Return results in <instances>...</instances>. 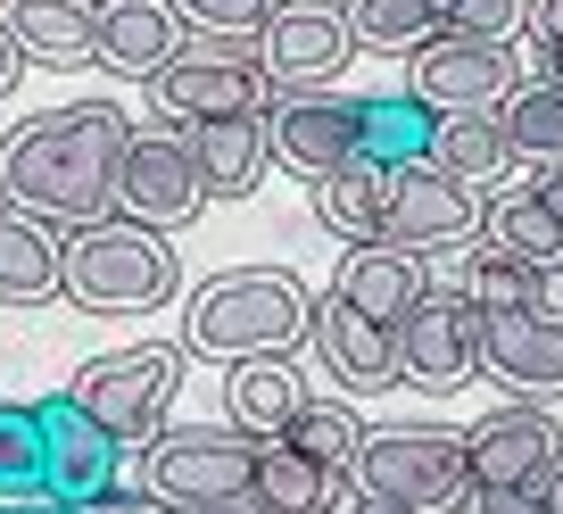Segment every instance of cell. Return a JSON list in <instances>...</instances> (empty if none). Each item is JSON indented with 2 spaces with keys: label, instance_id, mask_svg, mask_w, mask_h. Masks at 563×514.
<instances>
[{
  "label": "cell",
  "instance_id": "cell-5",
  "mask_svg": "<svg viewBox=\"0 0 563 514\" xmlns=\"http://www.w3.org/2000/svg\"><path fill=\"white\" fill-rule=\"evenodd\" d=\"M249 481H257V440H249L241 424L158 431L150 457H141V497H150V506H183V514L232 506V497H249Z\"/></svg>",
  "mask_w": 563,
  "mask_h": 514
},
{
  "label": "cell",
  "instance_id": "cell-9",
  "mask_svg": "<svg viewBox=\"0 0 563 514\" xmlns=\"http://www.w3.org/2000/svg\"><path fill=\"white\" fill-rule=\"evenodd\" d=\"M398 382L415 391H464L481 382V307L456 283H431L415 307L398 316Z\"/></svg>",
  "mask_w": 563,
  "mask_h": 514
},
{
  "label": "cell",
  "instance_id": "cell-29",
  "mask_svg": "<svg viewBox=\"0 0 563 514\" xmlns=\"http://www.w3.org/2000/svg\"><path fill=\"white\" fill-rule=\"evenodd\" d=\"M389 175H398V166L349 158L340 175L307 183V192H316V216H323V225H332L349 249H356V241H373V232H382V199H389Z\"/></svg>",
  "mask_w": 563,
  "mask_h": 514
},
{
  "label": "cell",
  "instance_id": "cell-37",
  "mask_svg": "<svg viewBox=\"0 0 563 514\" xmlns=\"http://www.w3.org/2000/svg\"><path fill=\"white\" fill-rule=\"evenodd\" d=\"M522 34L539 42V51H555L563 42V0H522Z\"/></svg>",
  "mask_w": 563,
  "mask_h": 514
},
{
  "label": "cell",
  "instance_id": "cell-30",
  "mask_svg": "<svg viewBox=\"0 0 563 514\" xmlns=\"http://www.w3.org/2000/svg\"><path fill=\"white\" fill-rule=\"evenodd\" d=\"M497 124H506L514 158L555 166V158H563V84H547V75H522V84L497 100Z\"/></svg>",
  "mask_w": 563,
  "mask_h": 514
},
{
  "label": "cell",
  "instance_id": "cell-24",
  "mask_svg": "<svg viewBox=\"0 0 563 514\" xmlns=\"http://www.w3.org/2000/svg\"><path fill=\"white\" fill-rule=\"evenodd\" d=\"M0 25L42 67H91V0H9Z\"/></svg>",
  "mask_w": 563,
  "mask_h": 514
},
{
  "label": "cell",
  "instance_id": "cell-44",
  "mask_svg": "<svg viewBox=\"0 0 563 514\" xmlns=\"http://www.w3.org/2000/svg\"><path fill=\"white\" fill-rule=\"evenodd\" d=\"M422 9H431V25H448V18L464 9V0H422Z\"/></svg>",
  "mask_w": 563,
  "mask_h": 514
},
{
  "label": "cell",
  "instance_id": "cell-10",
  "mask_svg": "<svg viewBox=\"0 0 563 514\" xmlns=\"http://www.w3.org/2000/svg\"><path fill=\"white\" fill-rule=\"evenodd\" d=\"M208 208V183H199V158H191V133L183 124H150L133 142H124V166H117V216L150 232H175Z\"/></svg>",
  "mask_w": 563,
  "mask_h": 514
},
{
  "label": "cell",
  "instance_id": "cell-21",
  "mask_svg": "<svg viewBox=\"0 0 563 514\" xmlns=\"http://www.w3.org/2000/svg\"><path fill=\"white\" fill-rule=\"evenodd\" d=\"M307 407V382L290 357H241L224 382V415L249 431V440H274V431H290V415Z\"/></svg>",
  "mask_w": 563,
  "mask_h": 514
},
{
  "label": "cell",
  "instance_id": "cell-2",
  "mask_svg": "<svg viewBox=\"0 0 563 514\" xmlns=\"http://www.w3.org/2000/svg\"><path fill=\"white\" fill-rule=\"evenodd\" d=\"M307 324H316V299L290 266H232L216 283L191 291L183 307V349L216 357V365H241V357H282L299 349Z\"/></svg>",
  "mask_w": 563,
  "mask_h": 514
},
{
  "label": "cell",
  "instance_id": "cell-26",
  "mask_svg": "<svg viewBox=\"0 0 563 514\" xmlns=\"http://www.w3.org/2000/svg\"><path fill=\"white\" fill-rule=\"evenodd\" d=\"M473 241H489V249H506V258H530V266L563 274V225L547 216L539 192H497V199H481V232H473Z\"/></svg>",
  "mask_w": 563,
  "mask_h": 514
},
{
  "label": "cell",
  "instance_id": "cell-27",
  "mask_svg": "<svg viewBox=\"0 0 563 514\" xmlns=\"http://www.w3.org/2000/svg\"><path fill=\"white\" fill-rule=\"evenodd\" d=\"M431 166L456 183H473V192H489V183L514 175V142H506V124L489 117H440V133H431Z\"/></svg>",
  "mask_w": 563,
  "mask_h": 514
},
{
  "label": "cell",
  "instance_id": "cell-40",
  "mask_svg": "<svg viewBox=\"0 0 563 514\" xmlns=\"http://www.w3.org/2000/svg\"><path fill=\"white\" fill-rule=\"evenodd\" d=\"M530 192H539V199H547V216H555V225H563V158H555V166H547V175H539V183H530Z\"/></svg>",
  "mask_w": 563,
  "mask_h": 514
},
{
  "label": "cell",
  "instance_id": "cell-33",
  "mask_svg": "<svg viewBox=\"0 0 563 514\" xmlns=\"http://www.w3.org/2000/svg\"><path fill=\"white\" fill-rule=\"evenodd\" d=\"M340 18H349V42H356V51H422V42L440 34L422 0H349Z\"/></svg>",
  "mask_w": 563,
  "mask_h": 514
},
{
  "label": "cell",
  "instance_id": "cell-15",
  "mask_svg": "<svg viewBox=\"0 0 563 514\" xmlns=\"http://www.w3.org/2000/svg\"><path fill=\"white\" fill-rule=\"evenodd\" d=\"M265 142H274V166H290L299 183H323L356 158V100L349 91H282L265 108Z\"/></svg>",
  "mask_w": 563,
  "mask_h": 514
},
{
  "label": "cell",
  "instance_id": "cell-42",
  "mask_svg": "<svg viewBox=\"0 0 563 514\" xmlns=\"http://www.w3.org/2000/svg\"><path fill=\"white\" fill-rule=\"evenodd\" d=\"M158 514H183V506H158ZM208 514H274V506H257V490H249V497H232V506H208Z\"/></svg>",
  "mask_w": 563,
  "mask_h": 514
},
{
  "label": "cell",
  "instance_id": "cell-18",
  "mask_svg": "<svg viewBox=\"0 0 563 514\" xmlns=\"http://www.w3.org/2000/svg\"><path fill=\"white\" fill-rule=\"evenodd\" d=\"M316 349H323V365L349 382V391H389L398 382V332L389 324H373L365 307H349L340 291H323L316 299Z\"/></svg>",
  "mask_w": 563,
  "mask_h": 514
},
{
  "label": "cell",
  "instance_id": "cell-16",
  "mask_svg": "<svg viewBox=\"0 0 563 514\" xmlns=\"http://www.w3.org/2000/svg\"><path fill=\"white\" fill-rule=\"evenodd\" d=\"M555 448H563L555 415H547L539 398H506L497 415H481V424L464 431V473H473V490H530Z\"/></svg>",
  "mask_w": 563,
  "mask_h": 514
},
{
  "label": "cell",
  "instance_id": "cell-38",
  "mask_svg": "<svg viewBox=\"0 0 563 514\" xmlns=\"http://www.w3.org/2000/svg\"><path fill=\"white\" fill-rule=\"evenodd\" d=\"M530 490H539V497H547V506H555V514H563V448H555V457H547V464H539V481H530Z\"/></svg>",
  "mask_w": 563,
  "mask_h": 514
},
{
  "label": "cell",
  "instance_id": "cell-14",
  "mask_svg": "<svg viewBox=\"0 0 563 514\" xmlns=\"http://www.w3.org/2000/svg\"><path fill=\"white\" fill-rule=\"evenodd\" d=\"M481 373L506 398H555L563 391V307H506L481 316Z\"/></svg>",
  "mask_w": 563,
  "mask_h": 514
},
{
  "label": "cell",
  "instance_id": "cell-3",
  "mask_svg": "<svg viewBox=\"0 0 563 514\" xmlns=\"http://www.w3.org/2000/svg\"><path fill=\"white\" fill-rule=\"evenodd\" d=\"M183 291V266L166 232L133 225V216H91L58 241V299H75L84 316H150Z\"/></svg>",
  "mask_w": 563,
  "mask_h": 514
},
{
  "label": "cell",
  "instance_id": "cell-39",
  "mask_svg": "<svg viewBox=\"0 0 563 514\" xmlns=\"http://www.w3.org/2000/svg\"><path fill=\"white\" fill-rule=\"evenodd\" d=\"M0 514H84V506H67V497H0Z\"/></svg>",
  "mask_w": 563,
  "mask_h": 514
},
{
  "label": "cell",
  "instance_id": "cell-35",
  "mask_svg": "<svg viewBox=\"0 0 563 514\" xmlns=\"http://www.w3.org/2000/svg\"><path fill=\"white\" fill-rule=\"evenodd\" d=\"M440 34H489V42H514V34H522V0H464L456 18L440 25Z\"/></svg>",
  "mask_w": 563,
  "mask_h": 514
},
{
  "label": "cell",
  "instance_id": "cell-4",
  "mask_svg": "<svg viewBox=\"0 0 563 514\" xmlns=\"http://www.w3.org/2000/svg\"><path fill=\"white\" fill-rule=\"evenodd\" d=\"M349 490L365 497V506H398V514H464V497H473V473H464V431H440V424L365 431Z\"/></svg>",
  "mask_w": 563,
  "mask_h": 514
},
{
  "label": "cell",
  "instance_id": "cell-25",
  "mask_svg": "<svg viewBox=\"0 0 563 514\" xmlns=\"http://www.w3.org/2000/svg\"><path fill=\"white\" fill-rule=\"evenodd\" d=\"M58 291V232L25 208H0V307H34Z\"/></svg>",
  "mask_w": 563,
  "mask_h": 514
},
{
  "label": "cell",
  "instance_id": "cell-41",
  "mask_svg": "<svg viewBox=\"0 0 563 514\" xmlns=\"http://www.w3.org/2000/svg\"><path fill=\"white\" fill-rule=\"evenodd\" d=\"M18 75H25V51H18V42H9V25H0V91L18 84Z\"/></svg>",
  "mask_w": 563,
  "mask_h": 514
},
{
  "label": "cell",
  "instance_id": "cell-43",
  "mask_svg": "<svg viewBox=\"0 0 563 514\" xmlns=\"http://www.w3.org/2000/svg\"><path fill=\"white\" fill-rule=\"evenodd\" d=\"M539 75H547V84H563V42H555V51H539Z\"/></svg>",
  "mask_w": 563,
  "mask_h": 514
},
{
  "label": "cell",
  "instance_id": "cell-8",
  "mask_svg": "<svg viewBox=\"0 0 563 514\" xmlns=\"http://www.w3.org/2000/svg\"><path fill=\"white\" fill-rule=\"evenodd\" d=\"M406 58H415L406 91H415L431 117H489V108L522 84L514 42H489V34H431L422 51H406Z\"/></svg>",
  "mask_w": 563,
  "mask_h": 514
},
{
  "label": "cell",
  "instance_id": "cell-45",
  "mask_svg": "<svg viewBox=\"0 0 563 514\" xmlns=\"http://www.w3.org/2000/svg\"><path fill=\"white\" fill-rule=\"evenodd\" d=\"M356 514H398V506H365V497H356Z\"/></svg>",
  "mask_w": 563,
  "mask_h": 514
},
{
  "label": "cell",
  "instance_id": "cell-13",
  "mask_svg": "<svg viewBox=\"0 0 563 514\" xmlns=\"http://www.w3.org/2000/svg\"><path fill=\"white\" fill-rule=\"evenodd\" d=\"M42 464H51V497L67 506H124V481H117V431H100L67 391L42 398Z\"/></svg>",
  "mask_w": 563,
  "mask_h": 514
},
{
  "label": "cell",
  "instance_id": "cell-11",
  "mask_svg": "<svg viewBox=\"0 0 563 514\" xmlns=\"http://www.w3.org/2000/svg\"><path fill=\"white\" fill-rule=\"evenodd\" d=\"M481 232V192L456 175H440V166H398L389 175V199H382V232L373 241L406 249V258H440V249H464Z\"/></svg>",
  "mask_w": 563,
  "mask_h": 514
},
{
  "label": "cell",
  "instance_id": "cell-31",
  "mask_svg": "<svg viewBox=\"0 0 563 514\" xmlns=\"http://www.w3.org/2000/svg\"><path fill=\"white\" fill-rule=\"evenodd\" d=\"M290 440H299L332 481H349V473H356V448H365V424H356L340 398H307V407L290 415Z\"/></svg>",
  "mask_w": 563,
  "mask_h": 514
},
{
  "label": "cell",
  "instance_id": "cell-36",
  "mask_svg": "<svg viewBox=\"0 0 563 514\" xmlns=\"http://www.w3.org/2000/svg\"><path fill=\"white\" fill-rule=\"evenodd\" d=\"M464 514H555V506H547L539 490H473Z\"/></svg>",
  "mask_w": 563,
  "mask_h": 514
},
{
  "label": "cell",
  "instance_id": "cell-6",
  "mask_svg": "<svg viewBox=\"0 0 563 514\" xmlns=\"http://www.w3.org/2000/svg\"><path fill=\"white\" fill-rule=\"evenodd\" d=\"M183 340H141V349H117V357H91L84 373L67 382V398L91 415L100 431H117V448H150L166 424V407H175L183 391Z\"/></svg>",
  "mask_w": 563,
  "mask_h": 514
},
{
  "label": "cell",
  "instance_id": "cell-1",
  "mask_svg": "<svg viewBox=\"0 0 563 514\" xmlns=\"http://www.w3.org/2000/svg\"><path fill=\"white\" fill-rule=\"evenodd\" d=\"M124 124L117 100H75L51 117L18 124L0 142V183H9V208L42 216V225H91V216L117 208V166H124Z\"/></svg>",
  "mask_w": 563,
  "mask_h": 514
},
{
  "label": "cell",
  "instance_id": "cell-23",
  "mask_svg": "<svg viewBox=\"0 0 563 514\" xmlns=\"http://www.w3.org/2000/svg\"><path fill=\"white\" fill-rule=\"evenodd\" d=\"M431 133H440V117H431L415 91H373V100H356V158H373V166H422L431 158Z\"/></svg>",
  "mask_w": 563,
  "mask_h": 514
},
{
  "label": "cell",
  "instance_id": "cell-17",
  "mask_svg": "<svg viewBox=\"0 0 563 514\" xmlns=\"http://www.w3.org/2000/svg\"><path fill=\"white\" fill-rule=\"evenodd\" d=\"M175 51H183V9L175 0H91V67L150 84Z\"/></svg>",
  "mask_w": 563,
  "mask_h": 514
},
{
  "label": "cell",
  "instance_id": "cell-28",
  "mask_svg": "<svg viewBox=\"0 0 563 514\" xmlns=\"http://www.w3.org/2000/svg\"><path fill=\"white\" fill-rule=\"evenodd\" d=\"M547 283H555V274L530 266V258H506V249H489V241H464L456 291L481 307V316H506V307H547Z\"/></svg>",
  "mask_w": 563,
  "mask_h": 514
},
{
  "label": "cell",
  "instance_id": "cell-12",
  "mask_svg": "<svg viewBox=\"0 0 563 514\" xmlns=\"http://www.w3.org/2000/svg\"><path fill=\"white\" fill-rule=\"evenodd\" d=\"M257 67L274 91H332V75L356 58L349 42V18H340L332 0H282L274 18L257 25Z\"/></svg>",
  "mask_w": 563,
  "mask_h": 514
},
{
  "label": "cell",
  "instance_id": "cell-46",
  "mask_svg": "<svg viewBox=\"0 0 563 514\" xmlns=\"http://www.w3.org/2000/svg\"><path fill=\"white\" fill-rule=\"evenodd\" d=\"M0 208H9V183H0Z\"/></svg>",
  "mask_w": 563,
  "mask_h": 514
},
{
  "label": "cell",
  "instance_id": "cell-34",
  "mask_svg": "<svg viewBox=\"0 0 563 514\" xmlns=\"http://www.w3.org/2000/svg\"><path fill=\"white\" fill-rule=\"evenodd\" d=\"M175 9H183V25H199V34H232L241 42V34H257V25L274 18L282 0H175Z\"/></svg>",
  "mask_w": 563,
  "mask_h": 514
},
{
  "label": "cell",
  "instance_id": "cell-32",
  "mask_svg": "<svg viewBox=\"0 0 563 514\" xmlns=\"http://www.w3.org/2000/svg\"><path fill=\"white\" fill-rule=\"evenodd\" d=\"M0 497H51V464H42V415L0 398Z\"/></svg>",
  "mask_w": 563,
  "mask_h": 514
},
{
  "label": "cell",
  "instance_id": "cell-20",
  "mask_svg": "<svg viewBox=\"0 0 563 514\" xmlns=\"http://www.w3.org/2000/svg\"><path fill=\"white\" fill-rule=\"evenodd\" d=\"M332 291H340L349 307H365L373 324H389V332H398V316L431 291V274H422V258H406V249H389V241H356L349 258H340Z\"/></svg>",
  "mask_w": 563,
  "mask_h": 514
},
{
  "label": "cell",
  "instance_id": "cell-7",
  "mask_svg": "<svg viewBox=\"0 0 563 514\" xmlns=\"http://www.w3.org/2000/svg\"><path fill=\"white\" fill-rule=\"evenodd\" d=\"M150 100H158L166 124H208V117H265L282 91L265 84L249 42L208 34V42H183V51L150 75Z\"/></svg>",
  "mask_w": 563,
  "mask_h": 514
},
{
  "label": "cell",
  "instance_id": "cell-22",
  "mask_svg": "<svg viewBox=\"0 0 563 514\" xmlns=\"http://www.w3.org/2000/svg\"><path fill=\"white\" fill-rule=\"evenodd\" d=\"M249 490H257V506H274V514H332L349 481H332L290 431H274V440H257V481H249Z\"/></svg>",
  "mask_w": 563,
  "mask_h": 514
},
{
  "label": "cell",
  "instance_id": "cell-19",
  "mask_svg": "<svg viewBox=\"0 0 563 514\" xmlns=\"http://www.w3.org/2000/svg\"><path fill=\"white\" fill-rule=\"evenodd\" d=\"M191 133V158L208 199H257L265 166H274V142H265V117H208V124H183Z\"/></svg>",
  "mask_w": 563,
  "mask_h": 514
}]
</instances>
